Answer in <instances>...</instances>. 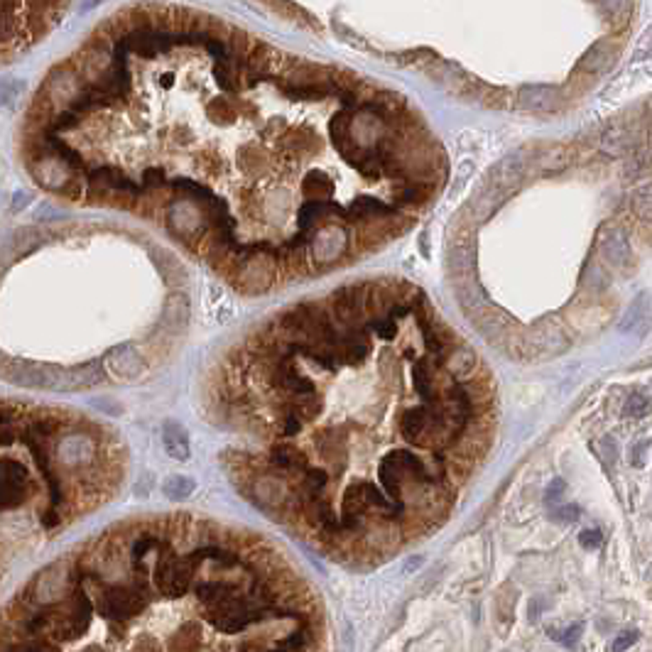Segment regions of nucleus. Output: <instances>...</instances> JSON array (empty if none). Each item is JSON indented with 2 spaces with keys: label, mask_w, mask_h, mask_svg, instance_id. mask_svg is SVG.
<instances>
[{
  "label": "nucleus",
  "mask_w": 652,
  "mask_h": 652,
  "mask_svg": "<svg viewBox=\"0 0 652 652\" xmlns=\"http://www.w3.org/2000/svg\"><path fill=\"white\" fill-rule=\"evenodd\" d=\"M515 98H518L520 106L532 111V113H552V111H557V106H559V93H557V89L542 86V84H537V86H523Z\"/></svg>",
  "instance_id": "39448f33"
},
{
  "label": "nucleus",
  "mask_w": 652,
  "mask_h": 652,
  "mask_svg": "<svg viewBox=\"0 0 652 652\" xmlns=\"http://www.w3.org/2000/svg\"><path fill=\"white\" fill-rule=\"evenodd\" d=\"M623 410H626L628 417H645L647 410H650V402H647L645 395L633 393L631 398H628V402H626V407H623Z\"/></svg>",
  "instance_id": "4468645a"
},
{
  "label": "nucleus",
  "mask_w": 652,
  "mask_h": 652,
  "mask_svg": "<svg viewBox=\"0 0 652 652\" xmlns=\"http://www.w3.org/2000/svg\"><path fill=\"white\" fill-rule=\"evenodd\" d=\"M637 637H640V633H637L635 628H628V631H623L618 637H615L613 642H611V650H613V652L628 650V647H631L633 642H637Z\"/></svg>",
  "instance_id": "2eb2a0df"
},
{
  "label": "nucleus",
  "mask_w": 652,
  "mask_h": 652,
  "mask_svg": "<svg viewBox=\"0 0 652 652\" xmlns=\"http://www.w3.org/2000/svg\"><path fill=\"white\" fill-rule=\"evenodd\" d=\"M442 368L447 371L449 378L456 380V385L469 383V380L476 378V373H478L476 371V368H478V356H476L469 346H454V348L449 351V356Z\"/></svg>",
  "instance_id": "20e7f679"
},
{
  "label": "nucleus",
  "mask_w": 652,
  "mask_h": 652,
  "mask_svg": "<svg viewBox=\"0 0 652 652\" xmlns=\"http://www.w3.org/2000/svg\"><path fill=\"white\" fill-rule=\"evenodd\" d=\"M366 326L371 334H375L378 339H383V341H393L395 336H398V322L390 319L388 314H383V317H368Z\"/></svg>",
  "instance_id": "f8f14e48"
},
{
  "label": "nucleus",
  "mask_w": 652,
  "mask_h": 652,
  "mask_svg": "<svg viewBox=\"0 0 652 652\" xmlns=\"http://www.w3.org/2000/svg\"><path fill=\"white\" fill-rule=\"evenodd\" d=\"M584 633V623H574V626H569L564 633H561V642H564L566 647H572L579 642V637H581Z\"/></svg>",
  "instance_id": "aec40b11"
},
{
  "label": "nucleus",
  "mask_w": 652,
  "mask_h": 652,
  "mask_svg": "<svg viewBox=\"0 0 652 652\" xmlns=\"http://www.w3.org/2000/svg\"><path fill=\"white\" fill-rule=\"evenodd\" d=\"M564 491H566V483L561 478H555L550 483V488H547V493H545V503L547 505H552L555 501H559L561 496H564Z\"/></svg>",
  "instance_id": "6ab92c4d"
},
{
  "label": "nucleus",
  "mask_w": 652,
  "mask_h": 652,
  "mask_svg": "<svg viewBox=\"0 0 652 652\" xmlns=\"http://www.w3.org/2000/svg\"><path fill=\"white\" fill-rule=\"evenodd\" d=\"M650 147H652V138H650Z\"/></svg>",
  "instance_id": "4be33fe9"
},
{
  "label": "nucleus",
  "mask_w": 652,
  "mask_h": 652,
  "mask_svg": "<svg viewBox=\"0 0 652 652\" xmlns=\"http://www.w3.org/2000/svg\"><path fill=\"white\" fill-rule=\"evenodd\" d=\"M579 515H581V510H579L577 505H561L552 512V518H555L557 523H574V520H579Z\"/></svg>",
  "instance_id": "f3484780"
},
{
  "label": "nucleus",
  "mask_w": 652,
  "mask_h": 652,
  "mask_svg": "<svg viewBox=\"0 0 652 652\" xmlns=\"http://www.w3.org/2000/svg\"><path fill=\"white\" fill-rule=\"evenodd\" d=\"M192 491H194V481L182 478V476H174V478H169L167 483H165V493H167L169 498H174V501H182V498H187Z\"/></svg>",
  "instance_id": "ddd939ff"
},
{
  "label": "nucleus",
  "mask_w": 652,
  "mask_h": 652,
  "mask_svg": "<svg viewBox=\"0 0 652 652\" xmlns=\"http://www.w3.org/2000/svg\"><path fill=\"white\" fill-rule=\"evenodd\" d=\"M525 169L528 167H525L523 152H510V155L503 157L496 167L488 172V182L485 184L493 189H501V192L512 194V192L520 187V182L525 179Z\"/></svg>",
  "instance_id": "f03ea898"
},
{
  "label": "nucleus",
  "mask_w": 652,
  "mask_h": 652,
  "mask_svg": "<svg viewBox=\"0 0 652 652\" xmlns=\"http://www.w3.org/2000/svg\"><path fill=\"white\" fill-rule=\"evenodd\" d=\"M64 584H66V572L62 569V566L44 572L37 581V601H42V604L54 601L62 591H64Z\"/></svg>",
  "instance_id": "9d476101"
},
{
  "label": "nucleus",
  "mask_w": 652,
  "mask_h": 652,
  "mask_svg": "<svg viewBox=\"0 0 652 652\" xmlns=\"http://www.w3.org/2000/svg\"><path fill=\"white\" fill-rule=\"evenodd\" d=\"M431 194H434V187H429V184L400 182V187H395V194H393L395 209H398V206H422L431 199Z\"/></svg>",
  "instance_id": "1a4fd4ad"
},
{
  "label": "nucleus",
  "mask_w": 652,
  "mask_h": 652,
  "mask_svg": "<svg viewBox=\"0 0 652 652\" xmlns=\"http://www.w3.org/2000/svg\"><path fill=\"white\" fill-rule=\"evenodd\" d=\"M507 196H510L507 192H501V189H493L485 184L483 192H481V194L466 206V214H469L471 223H481V221H485L491 214H496V209L507 199Z\"/></svg>",
  "instance_id": "423d86ee"
},
{
  "label": "nucleus",
  "mask_w": 652,
  "mask_h": 652,
  "mask_svg": "<svg viewBox=\"0 0 652 652\" xmlns=\"http://www.w3.org/2000/svg\"><path fill=\"white\" fill-rule=\"evenodd\" d=\"M525 351L532 353H561L569 346V336L564 334V326L555 319H539L528 334H523Z\"/></svg>",
  "instance_id": "f257e3e1"
},
{
  "label": "nucleus",
  "mask_w": 652,
  "mask_h": 652,
  "mask_svg": "<svg viewBox=\"0 0 652 652\" xmlns=\"http://www.w3.org/2000/svg\"><path fill=\"white\" fill-rule=\"evenodd\" d=\"M631 209H633V214L640 218V221H650L652 223V184L637 187L635 192H633Z\"/></svg>",
  "instance_id": "9b49d317"
},
{
  "label": "nucleus",
  "mask_w": 652,
  "mask_h": 652,
  "mask_svg": "<svg viewBox=\"0 0 652 652\" xmlns=\"http://www.w3.org/2000/svg\"><path fill=\"white\" fill-rule=\"evenodd\" d=\"M611 62H613V42L601 39V42H596L586 54H584L581 62L577 64V71L579 74H588V76L601 74Z\"/></svg>",
  "instance_id": "6e6552de"
},
{
  "label": "nucleus",
  "mask_w": 652,
  "mask_h": 652,
  "mask_svg": "<svg viewBox=\"0 0 652 652\" xmlns=\"http://www.w3.org/2000/svg\"><path fill=\"white\" fill-rule=\"evenodd\" d=\"M635 451H631V464L640 466L642 464V454H645V444H637V447H633Z\"/></svg>",
  "instance_id": "412c9836"
},
{
  "label": "nucleus",
  "mask_w": 652,
  "mask_h": 652,
  "mask_svg": "<svg viewBox=\"0 0 652 652\" xmlns=\"http://www.w3.org/2000/svg\"><path fill=\"white\" fill-rule=\"evenodd\" d=\"M596 245H599L601 258H604L608 265H613V268L626 265L628 258H631V245H628V238H626V233L618 231V228H601Z\"/></svg>",
  "instance_id": "7ed1b4c3"
},
{
  "label": "nucleus",
  "mask_w": 652,
  "mask_h": 652,
  "mask_svg": "<svg viewBox=\"0 0 652 652\" xmlns=\"http://www.w3.org/2000/svg\"><path fill=\"white\" fill-rule=\"evenodd\" d=\"M431 366H434V363H431L429 356L417 358L415 366H412V383H415L417 395H420L425 404L439 402V395L434 393V371H431Z\"/></svg>",
  "instance_id": "0eeeda50"
},
{
  "label": "nucleus",
  "mask_w": 652,
  "mask_h": 652,
  "mask_svg": "<svg viewBox=\"0 0 652 652\" xmlns=\"http://www.w3.org/2000/svg\"><path fill=\"white\" fill-rule=\"evenodd\" d=\"M601 542H604V534H601V530H581L579 532V545L586 547V550H596V547H601Z\"/></svg>",
  "instance_id": "dca6fc26"
},
{
  "label": "nucleus",
  "mask_w": 652,
  "mask_h": 652,
  "mask_svg": "<svg viewBox=\"0 0 652 652\" xmlns=\"http://www.w3.org/2000/svg\"><path fill=\"white\" fill-rule=\"evenodd\" d=\"M645 302H647V297H645V295H640V297H637V299H635V304H633V307H631V312H628V317L623 319V329H631V324H637V319H640L642 314H645V312H640V307H642V304H645Z\"/></svg>",
  "instance_id": "a211bd4d"
}]
</instances>
